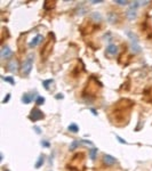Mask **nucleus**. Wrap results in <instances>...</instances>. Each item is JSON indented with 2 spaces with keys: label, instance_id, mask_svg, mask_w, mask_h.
<instances>
[{
  "label": "nucleus",
  "instance_id": "obj_1",
  "mask_svg": "<svg viewBox=\"0 0 152 171\" xmlns=\"http://www.w3.org/2000/svg\"><path fill=\"white\" fill-rule=\"evenodd\" d=\"M135 101L130 98H120L110 108L109 119L115 127H125L130 120Z\"/></svg>",
  "mask_w": 152,
  "mask_h": 171
},
{
  "label": "nucleus",
  "instance_id": "obj_2",
  "mask_svg": "<svg viewBox=\"0 0 152 171\" xmlns=\"http://www.w3.org/2000/svg\"><path fill=\"white\" fill-rule=\"evenodd\" d=\"M102 83L96 76H89L81 91V98L86 101H93L98 98L102 91Z\"/></svg>",
  "mask_w": 152,
  "mask_h": 171
},
{
  "label": "nucleus",
  "instance_id": "obj_3",
  "mask_svg": "<svg viewBox=\"0 0 152 171\" xmlns=\"http://www.w3.org/2000/svg\"><path fill=\"white\" fill-rule=\"evenodd\" d=\"M70 171H86V153L77 152L66 164Z\"/></svg>",
  "mask_w": 152,
  "mask_h": 171
},
{
  "label": "nucleus",
  "instance_id": "obj_4",
  "mask_svg": "<svg viewBox=\"0 0 152 171\" xmlns=\"http://www.w3.org/2000/svg\"><path fill=\"white\" fill-rule=\"evenodd\" d=\"M55 42H56V38H55V34L53 32H49L48 33V37H47V40L45 44L42 46L41 50H40V58L41 61H46L48 57L51 56V54L53 53V49H54V46H55Z\"/></svg>",
  "mask_w": 152,
  "mask_h": 171
},
{
  "label": "nucleus",
  "instance_id": "obj_5",
  "mask_svg": "<svg viewBox=\"0 0 152 171\" xmlns=\"http://www.w3.org/2000/svg\"><path fill=\"white\" fill-rule=\"evenodd\" d=\"M100 29H102V25H100L98 23H96L95 21H93L92 19H87L83 21V23L80 25L79 30L81 36H89L93 34L96 31H98Z\"/></svg>",
  "mask_w": 152,
  "mask_h": 171
},
{
  "label": "nucleus",
  "instance_id": "obj_6",
  "mask_svg": "<svg viewBox=\"0 0 152 171\" xmlns=\"http://www.w3.org/2000/svg\"><path fill=\"white\" fill-rule=\"evenodd\" d=\"M33 59H34L33 54H30L29 56L26 57L25 61L23 62L22 66H21V74L23 76H26L30 74V72L32 70V66H33Z\"/></svg>",
  "mask_w": 152,
  "mask_h": 171
},
{
  "label": "nucleus",
  "instance_id": "obj_7",
  "mask_svg": "<svg viewBox=\"0 0 152 171\" xmlns=\"http://www.w3.org/2000/svg\"><path fill=\"white\" fill-rule=\"evenodd\" d=\"M108 21L110 24L112 25H118L122 23V15L121 13L117 12V10H110L108 13Z\"/></svg>",
  "mask_w": 152,
  "mask_h": 171
},
{
  "label": "nucleus",
  "instance_id": "obj_8",
  "mask_svg": "<svg viewBox=\"0 0 152 171\" xmlns=\"http://www.w3.org/2000/svg\"><path fill=\"white\" fill-rule=\"evenodd\" d=\"M101 164L102 167H104V168H113L114 165L118 164V161H117V158H114L113 156H111V155L103 154V155H102Z\"/></svg>",
  "mask_w": 152,
  "mask_h": 171
},
{
  "label": "nucleus",
  "instance_id": "obj_9",
  "mask_svg": "<svg viewBox=\"0 0 152 171\" xmlns=\"http://www.w3.org/2000/svg\"><path fill=\"white\" fill-rule=\"evenodd\" d=\"M83 72H85V66H83V62H81V61H78L76 63V65H75V66L72 67V70H71V76H72L73 79H78Z\"/></svg>",
  "mask_w": 152,
  "mask_h": 171
},
{
  "label": "nucleus",
  "instance_id": "obj_10",
  "mask_svg": "<svg viewBox=\"0 0 152 171\" xmlns=\"http://www.w3.org/2000/svg\"><path fill=\"white\" fill-rule=\"evenodd\" d=\"M45 118V114L44 112L40 110L39 107H36L32 108V111L30 112V114H29V119L31 121H33V122H36V121H39V120H42Z\"/></svg>",
  "mask_w": 152,
  "mask_h": 171
},
{
  "label": "nucleus",
  "instance_id": "obj_11",
  "mask_svg": "<svg viewBox=\"0 0 152 171\" xmlns=\"http://www.w3.org/2000/svg\"><path fill=\"white\" fill-rule=\"evenodd\" d=\"M130 58H132V56L128 55V51L126 50V46H124V50L119 54V57H118V63L126 66L130 62Z\"/></svg>",
  "mask_w": 152,
  "mask_h": 171
},
{
  "label": "nucleus",
  "instance_id": "obj_12",
  "mask_svg": "<svg viewBox=\"0 0 152 171\" xmlns=\"http://www.w3.org/2000/svg\"><path fill=\"white\" fill-rule=\"evenodd\" d=\"M139 29H141V31L143 32V33H145L148 37H149V34H152V33H150V32H151V22H150V17L145 19L142 23H141Z\"/></svg>",
  "mask_w": 152,
  "mask_h": 171
},
{
  "label": "nucleus",
  "instance_id": "obj_13",
  "mask_svg": "<svg viewBox=\"0 0 152 171\" xmlns=\"http://www.w3.org/2000/svg\"><path fill=\"white\" fill-rule=\"evenodd\" d=\"M12 56H13L12 49H10L8 46H4V47L1 48V50H0V57H1L2 59H9Z\"/></svg>",
  "mask_w": 152,
  "mask_h": 171
},
{
  "label": "nucleus",
  "instance_id": "obj_14",
  "mask_svg": "<svg viewBox=\"0 0 152 171\" xmlns=\"http://www.w3.org/2000/svg\"><path fill=\"white\" fill-rule=\"evenodd\" d=\"M143 101L149 104H152V86L146 87L143 90Z\"/></svg>",
  "mask_w": 152,
  "mask_h": 171
},
{
  "label": "nucleus",
  "instance_id": "obj_15",
  "mask_svg": "<svg viewBox=\"0 0 152 171\" xmlns=\"http://www.w3.org/2000/svg\"><path fill=\"white\" fill-rule=\"evenodd\" d=\"M7 70L9 71V72H12V73H16L17 71H19V63H17V61H10V62H8L7 64Z\"/></svg>",
  "mask_w": 152,
  "mask_h": 171
},
{
  "label": "nucleus",
  "instance_id": "obj_16",
  "mask_svg": "<svg viewBox=\"0 0 152 171\" xmlns=\"http://www.w3.org/2000/svg\"><path fill=\"white\" fill-rule=\"evenodd\" d=\"M42 40H44V37H42L41 34H37V36L31 40V42L29 44V47H30V48H34V47H37L38 44H41Z\"/></svg>",
  "mask_w": 152,
  "mask_h": 171
},
{
  "label": "nucleus",
  "instance_id": "obj_17",
  "mask_svg": "<svg viewBox=\"0 0 152 171\" xmlns=\"http://www.w3.org/2000/svg\"><path fill=\"white\" fill-rule=\"evenodd\" d=\"M105 53H107V55H108V56H114V55L118 53V47H117L114 44H110L108 46V48H107Z\"/></svg>",
  "mask_w": 152,
  "mask_h": 171
},
{
  "label": "nucleus",
  "instance_id": "obj_18",
  "mask_svg": "<svg viewBox=\"0 0 152 171\" xmlns=\"http://www.w3.org/2000/svg\"><path fill=\"white\" fill-rule=\"evenodd\" d=\"M10 37V33L8 31V29H7L6 26H4L2 27V31H1V39H0V44H5V41H6L7 39Z\"/></svg>",
  "mask_w": 152,
  "mask_h": 171
},
{
  "label": "nucleus",
  "instance_id": "obj_19",
  "mask_svg": "<svg viewBox=\"0 0 152 171\" xmlns=\"http://www.w3.org/2000/svg\"><path fill=\"white\" fill-rule=\"evenodd\" d=\"M126 16H127V19H130V21L135 19H136V16H137V12H136V9L128 7V9H127V12H126Z\"/></svg>",
  "mask_w": 152,
  "mask_h": 171
},
{
  "label": "nucleus",
  "instance_id": "obj_20",
  "mask_svg": "<svg viewBox=\"0 0 152 171\" xmlns=\"http://www.w3.org/2000/svg\"><path fill=\"white\" fill-rule=\"evenodd\" d=\"M56 1H54V0H47V1H45L44 2V9L46 10H51V9H54L55 7H56Z\"/></svg>",
  "mask_w": 152,
  "mask_h": 171
},
{
  "label": "nucleus",
  "instance_id": "obj_21",
  "mask_svg": "<svg viewBox=\"0 0 152 171\" xmlns=\"http://www.w3.org/2000/svg\"><path fill=\"white\" fill-rule=\"evenodd\" d=\"M87 7L86 6H79V7H77V9H76V14L78 15V16H83V15H85V14L87 13Z\"/></svg>",
  "mask_w": 152,
  "mask_h": 171
},
{
  "label": "nucleus",
  "instance_id": "obj_22",
  "mask_svg": "<svg viewBox=\"0 0 152 171\" xmlns=\"http://www.w3.org/2000/svg\"><path fill=\"white\" fill-rule=\"evenodd\" d=\"M32 94L31 93H29V94H25V95L23 96V99H22V101L24 103V104H29V103H31L32 101Z\"/></svg>",
  "mask_w": 152,
  "mask_h": 171
},
{
  "label": "nucleus",
  "instance_id": "obj_23",
  "mask_svg": "<svg viewBox=\"0 0 152 171\" xmlns=\"http://www.w3.org/2000/svg\"><path fill=\"white\" fill-rule=\"evenodd\" d=\"M90 19H93V21H102V16L100 13H92Z\"/></svg>",
  "mask_w": 152,
  "mask_h": 171
},
{
  "label": "nucleus",
  "instance_id": "obj_24",
  "mask_svg": "<svg viewBox=\"0 0 152 171\" xmlns=\"http://www.w3.org/2000/svg\"><path fill=\"white\" fill-rule=\"evenodd\" d=\"M69 130L71 133H78V131H79V128H78V126H77L76 123H71L69 126Z\"/></svg>",
  "mask_w": 152,
  "mask_h": 171
},
{
  "label": "nucleus",
  "instance_id": "obj_25",
  "mask_svg": "<svg viewBox=\"0 0 152 171\" xmlns=\"http://www.w3.org/2000/svg\"><path fill=\"white\" fill-rule=\"evenodd\" d=\"M44 161H45V156H44V155H40V156H39L38 162L36 163V165H34V167H36V168H40V167L42 165V163H44Z\"/></svg>",
  "mask_w": 152,
  "mask_h": 171
},
{
  "label": "nucleus",
  "instance_id": "obj_26",
  "mask_svg": "<svg viewBox=\"0 0 152 171\" xmlns=\"http://www.w3.org/2000/svg\"><path fill=\"white\" fill-rule=\"evenodd\" d=\"M45 103V98L44 97H41V96H38L37 97V99H36V104H37V106H39V105H42Z\"/></svg>",
  "mask_w": 152,
  "mask_h": 171
},
{
  "label": "nucleus",
  "instance_id": "obj_27",
  "mask_svg": "<svg viewBox=\"0 0 152 171\" xmlns=\"http://www.w3.org/2000/svg\"><path fill=\"white\" fill-rule=\"evenodd\" d=\"M79 145H80V144H79V141H78V140H75V141H73V143L70 145V151L72 152V151H73V150H76Z\"/></svg>",
  "mask_w": 152,
  "mask_h": 171
},
{
  "label": "nucleus",
  "instance_id": "obj_28",
  "mask_svg": "<svg viewBox=\"0 0 152 171\" xmlns=\"http://www.w3.org/2000/svg\"><path fill=\"white\" fill-rule=\"evenodd\" d=\"M114 4H115V5H119V6H127V5H129L128 1H122V0H115Z\"/></svg>",
  "mask_w": 152,
  "mask_h": 171
},
{
  "label": "nucleus",
  "instance_id": "obj_29",
  "mask_svg": "<svg viewBox=\"0 0 152 171\" xmlns=\"http://www.w3.org/2000/svg\"><path fill=\"white\" fill-rule=\"evenodd\" d=\"M96 154H97V150H96V148H93V150L90 151V154H89V155H90V158H92V160H95Z\"/></svg>",
  "mask_w": 152,
  "mask_h": 171
},
{
  "label": "nucleus",
  "instance_id": "obj_30",
  "mask_svg": "<svg viewBox=\"0 0 152 171\" xmlns=\"http://www.w3.org/2000/svg\"><path fill=\"white\" fill-rule=\"evenodd\" d=\"M51 82H53V80H51V79H49V80H47V81H44V83H42V84H44V87L46 89H49V84H51Z\"/></svg>",
  "mask_w": 152,
  "mask_h": 171
},
{
  "label": "nucleus",
  "instance_id": "obj_31",
  "mask_svg": "<svg viewBox=\"0 0 152 171\" xmlns=\"http://www.w3.org/2000/svg\"><path fill=\"white\" fill-rule=\"evenodd\" d=\"M4 79L6 80L7 82H10L12 84H14V79H13V78H4Z\"/></svg>",
  "mask_w": 152,
  "mask_h": 171
},
{
  "label": "nucleus",
  "instance_id": "obj_32",
  "mask_svg": "<svg viewBox=\"0 0 152 171\" xmlns=\"http://www.w3.org/2000/svg\"><path fill=\"white\" fill-rule=\"evenodd\" d=\"M42 146L44 147H49V143L48 141H42Z\"/></svg>",
  "mask_w": 152,
  "mask_h": 171
},
{
  "label": "nucleus",
  "instance_id": "obj_33",
  "mask_svg": "<svg viewBox=\"0 0 152 171\" xmlns=\"http://www.w3.org/2000/svg\"><path fill=\"white\" fill-rule=\"evenodd\" d=\"M56 98L57 99H62V98H63V95H62V94H58V95H56Z\"/></svg>",
  "mask_w": 152,
  "mask_h": 171
},
{
  "label": "nucleus",
  "instance_id": "obj_34",
  "mask_svg": "<svg viewBox=\"0 0 152 171\" xmlns=\"http://www.w3.org/2000/svg\"><path fill=\"white\" fill-rule=\"evenodd\" d=\"M117 139L119 140V141H120V143H122V144H126V141H125V140H124V139H121L120 137H117Z\"/></svg>",
  "mask_w": 152,
  "mask_h": 171
},
{
  "label": "nucleus",
  "instance_id": "obj_35",
  "mask_svg": "<svg viewBox=\"0 0 152 171\" xmlns=\"http://www.w3.org/2000/svg\"><path fill=\"white\" fill-rule=\"evenodd\" d=\"M9 98H10V94H9V95H7V96H6V99L4 101V103H7V101H8Z\"/></svg>",
  "mask_w": 152,
  "mask_h": 171
},
{
  "label": "nucleus",
  "instance_id": "obj_36",
  "mask_svg": "<svg viewBox=\"0 0 152 171\" xmlns=\"http://www.w3.org/2000/svg\"><path fill=\"white\" fill-rule=\"evenodd\" d=\"M4 171H9V170H7V169H4Z\"/></svg>",
  "mask_w": 152,
  "mask_h": 171
}]
</instances>
